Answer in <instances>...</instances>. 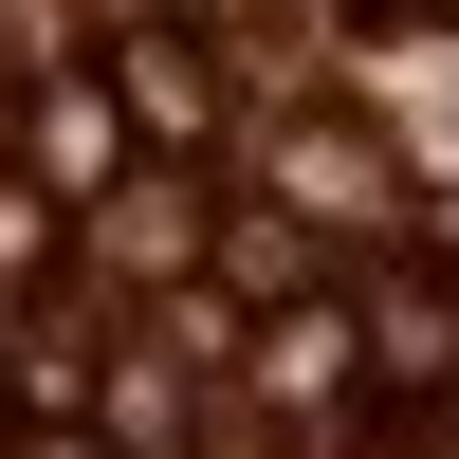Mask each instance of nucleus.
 <instances>
[{
  "instance_id": "nucleus-3",
  "label": "nucleus",
  "mask_w": 459,
  "mask_h": 459,
  "mask_svg": "<svg viewBox=\"0 0 459 459\" xmlns=\"http://www.w3.org/2000/svg\"><path fill=\"white\" fill-rule=\"evenodd\" d=\"M257 203L276 221H386L404 166H386V129H276L257 147Z\"/></svg>"
},
{
  "instance_id": "nucleus-8",
  "label": "nucleus",
  "mask_w": 459,
  "mask_h": 459,
  "mask_svg": "<svg viewBox=\"0 0 459 459\" xmlns=\"http://www.w3.org/2000/svg\"><path fill=\"white\" fill-rule=\"evenodd\" d=\"M0 110H19V92H0Z\"/></svg>"
},
{
  "instance_id": "nucleus-1",
  "label": "nucleus",
  "mask_w": 459,
  "mask_h": 459,
  "mask_svg": "<svg viewBox=\"0 0 459 459\" xmlns=\"http://www.w3.org/2000/svg\"><path fill=\"white\" fill-rule=\"evenodd\" d=\"M350 331L386 423H459V257H350Z\"/></svg>"
},
{
  "instance_id": "nucleus-7",
  "label": "nucleus",
  "mask_w": 459,
  "mask_h": 459,
  "mask_svg": "<svg viewBox=\"0 0 459 459\" xmlns=\"http://www.w3.org/2000/svg\"><path fill=\"white\" fill-rule=\"evenodd\" d=\"M0 459H110V441H0Z\"/></svg>"
},
{
  "instance_id": "nucleus-4",
  "label": "nucleus",
  "mask_w": 459,
  "mask_h": 459,
  "mask_svg": "<svg viewBox=\"0 0 459 459\" xmlns=\"http://www.w3.org/2000/svg\"><path fill=\"white\" fill-rule=\"evenodd\" d=\"M19 129H37V203H74V221H92L110 184H129V110H110V74H56Z\"/></svg>"
},
{
  "instance_id": "nucleus-5",
  "label": "nucleus",
  "mask_w": 459,
  "mask_h": 459,
  "mask_svg": "<svg viewBox=\"0 0 459 459\" xmlns=\"http://www.w3.org/2000/svg\"><path fill=\"white\" fill-rule=\"evenodd\" d=\"M0 386H19L37 423H56V404L92 386V331H74V313H37V331H0Z\"/></svg>"
},
{
  "instance_id": "nucleus-6",
  "label": "nucleus",
  "mask_w": 459,
  "mask_h": 459,
  "mask_svg": "<svg viewBox=\"0 0 459 459\" xmlns=\"http://www.w3.org/2000/svg\"><path fill=\"white\" fill-rule=\"evenodd\" d=\"M37 239H56V203H37V184H0V276H19Z\"/></svg>"
},
{
  "instance_id": "nucleus-2",
  "label": "nucleus",
  "mask_w": 459,
  "mask_h": 459,
  "mask_svg": "<svg viewBox=\"0 0 459 459\" xmlns=\"http://www.w3.org/2000/svg\"><path fill=\"white\" fill-rule=\"evenodd\" d=\"M110 110H129L147 166H221V56L184 19H129V37H110Z\"/></svg>"
}]
</instances>
